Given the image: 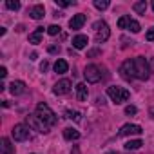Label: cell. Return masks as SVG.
<instances>
[{
	"mask_svg": "<svg viewBox=\"0 0 154 154\" xmlns=\"http://www.w3.org/2000/svg\"><path fill=\"white\" fill-rule=\"evenodd\" d=\"M35 114L42 120V122H45L49 127H53L58 120H56V114L53 112V109L47 105V103H38L36 105V111H35Z\"/></svg>",
	"mask_w": 154,
	"mask_h": 154,
	"instance_id": "1",
	"label": "cell"
},
{
	"mask_svg": "<svg viewBox=\"0 0 154 154\" xmlns=\"http://www.w3.org/2000/svg\"><path fill=\"white\" fill-rule=\"evenodd\" d=\"M132 62H134L136 78L138 80H147L149 76H150V65H149V62L143 56H136V58H132Z\"/></svg>",
	"mask_w": 154,
	"mask_h": 154,
	"instance_id": "2",
	"label": "cell"
},
{
	"mask_svg": "<svg viewBox=\"0 0 154 154\" xmlns=\"http://www.w3.org/2000/svg\"><path fill=\"white\" fill-rule=\"evenodd\" d=\"M107 96L118 105V103L127 102V100L131 98V93H129L127 89H123V87H116V85H112V87H107Z\"/></svg>",
	"mask_w": 154,
	"mask_h": 154,
	"instance_id": "3",
	"label": "cell"
},
{
	"mask_svg": "<svg viewBox=\"0 0 154 154\" xmlns=\"http://www.w3.org/2000/svg\"><path fill=\"white\" fill-rule=\"evenodd\" d=\"M93 29H94V38H96V42H98V44H103V42H107V40H109V36H111V29H109L107 22L98 20V22H94Z\"/></svg>",
	"mask_w": 154,
	"mask_h": 154,
	"instance_id": "4",
	"label": "cell"
},
{
	"mask_svg": "<svg viewBox=\"0 0 154 154\" xmlns=\"http://www.w3.org/2000/svg\"><path fill=\"white\" fill-rule=\"evenodd\" d=\"M84 76H85V80H87L89 84H98V82L102 80V69H100L98 65L91 63V65H87V67H85Z\"/></svg>",
	"mask_w": 154,
	"mask_h": 154,
	"instance_id": "5",
	"label": "cell"
},
{
	"mask_svg": "<svg viewBox=\"0 0 154 154\" xmlns=\"http://www.w3.org/2000/svg\"><path fill=\"white\" fill-rule=\"evenodd\" d=\"M13 138L15 141H26L31 138V131H29V125H24V123H18L13 127Z\"/></svg>",
	"mask_w": 154,
	"mask_h": 154,
	"instance_id": "6",
	"label": "cell"
},
{
	"mask_svg": "<svg viewBox=\"0 0 154 154\" xmlns=\"http://www.w3.org/2000/svg\"><path fill=\"white\" fill-rule=\"evenodd\" d=\"M120 74H122V78L127 80V82L134 80V78H136V72H134V62H132V60H125V62L122 63V67H120Z\"/></svg>",
	"mask_w": 154,
	"mask_h": 154,
	"instance_id": "7",
	"label": "cell"
},
{
	"mask_svg": "<svg viewBox=\"0 0 154 154\" xmlns=\"http://www.w3.org/2000/svg\"><path fill=\"white\" fill-rule=\"evenodd\" d=\"M27 125H29V127H33V129H35V131H38V132H44V134H47V132H49V125H47L45 122H42L36 114L27 116Z\"/></svg>",
	"mask_w": 154,
	"mask_h": 154,
	"instance_id": "8",
	"label": "cell"
},
{
	"mask_svg": "<svg viewBox=\"0 0 154 154\" xmlns=\"http://www.w3.org/2000/svg\"><path fill=\"white\" fill-rule=\"evenodd\" d=\"M141 132H143V131H141L140 125H136V123H125V125L120 129L118 136H140Z\"/></svg>",
	"mask_w": 154,
	"mask_h": 154,
	"instance_id": "9",
	"label": "cell"
},
{
	"mask_svg": "<svg viewBox=\"0 0 154 154\" xmlns=\"http://www.w3.org/2000/svg\"><path fill=\"white\" fill-rule=\"evenodd\" d=\"M71 80H67V78H63V80H60V82H56L54 84V87H53V93L54 94H67L69 91H71Z\"/></svg>",
	"mask_w": 154,
	"mask_h": 154,
	"instance_id": "10",
	"label": "cell"
},
{
	"mask_svg": "<svg viewBox=\"0 0 154 154\" xmlns=\"http://www.w3.org/2000/svg\"><path fill=\"white\" fill-rule=\"evenodd\" d=\"M85 20H87V17H85L84 13H78V15H74V17L69 20V27L74 29V31H78V29H82V26L85 24Z\"/></svg>",
	"mask_w": 154,
	"mask_h": 154,
	"instance_id": "11",
	"label": "cell"
},
{
	"mask_svg": "<svg viewBox=\"0 0 154 154\" xmlns=\"http://www.w3.org/2000/svg\"><path fill=\"white\" fill-rule=\"evenodd\" d=\"M9 91H11L13 96H20V94L26 93V84H24L22 80H13V82L9 84Z\"/></svg>",
	"mask_w": 154,
	"mask_h": 154,
	"instance_id": "12",
	"label": "cell"
},
{
	"mask_svg": "<svg viewBox=\"0 0 154 154\" xmlns=\"http://www.w3.org/2000/svg\"><path fill=\"white\" fill-rule=\"evenodd\" d=\"M29 15H31V18L40 20V18H44V15H45V8H44L42 4H36V6H33V8L29 9Z\"/></svg>",
	"mask_w": 154,
	"mask_h": 154,
	"instance_id": "13",
	"label": "cell"
},
{
	"mask_svg": "<svg viewBox=\"0 0 154 154\" xmlns=\"http://www.w3.org/2000/svg\"><path fill=\"white\" fill-rule=\"evenodd\" d=\"M87 44H89V38H87L85 35H76V36L72 38V45H74V49H84Z\"/></svg>",
	"mask_w": 154,
	"mask_h": 154,
	"instance_id": "14",
	"label": "cell"
},
{
	"mask_svg": "<svg viewBox=\"0 0 154 154\" xmlns=\"http://www.w3.org/2000/svg\"><path fill=\"white\" fill-rule=\"evenodd\" d=\"M63 138L69 140V141H76V140L80 138V131H76L72 127H65L63 129Z\"/></svg>",
	"mask_w": 154,
	"mask_h": 154,
	"instance_id": "15",
	"label": "cell"
},
{
	"mask_svg": "<svg viewBox=\"0 0 154 154\" xmlns=\"http://www.w3.org/2000/svg\"><path fill=\"white\" fill-rule=\"evenodd\" d=\"M0 149H2V154H15V145H11V140L9 138H2L0 141Z\"/></svg>",
	"mask_w": 154,
	"mask_h": 154,
	"instance_id": "16",
	"label": "cell"
},
{
	"mask_svg": "<svg viewBox=\"0 0 154 154\" xmlns=\"http://www.w3.org/2000/svg\"><path fill=\"white\" fill-rule=\"evenodd\" d=\"M87 94H89V89H87L85 84H78V85H76V98H78L80 102H84L87 98Z\"/></svg>",
	"mask_w": 154,
	"mask_h": 154,
	"instance_id": "17",
	"label": "cell"
},
{
	"mask_svg": "<svg viewBox=\"0 0 154 154\" xmlns=\"http://www.w3.org/2000/svg\"><path fill=\"white\" fill-rule=\"evenodd\" d=\"M42 35H44V27H36V31L29 35V44H33V45L40 44L42 42Z\"/></svg>",
	"mask_w": 154,
	"mask_h": 154,
	"instance_id": "18",
	"label": "cell"
},
{
	"mask_svg": "<svg viewBox=\"0 0 154 154\" xmlns=\"http://www.w3.org/2000/svg\"><path fill=\"white\" fill-rule=\"evenodd\" d=\"M67 69H69V63L65 60H56L54 62V72L63 74V72H67Z\"/></svg>",
	"mask_w": 154,
	"mask_h": 154,
	"instance_id": "19",
	"label": "cell"
},
{
	"mask_svg": "<svg viewBox=\"0 0 154 154\" xmlns=\"http://www.w3.org/2000/svg\"><path fill=\"white\" fill-rule=\"evenodd\" d=\"M132 9H134L138 15H145V11H147V2H145V0L134 2V4H132Z\"/></svg>",
	"mask_w": 154,
	"mask_h": 154,
	"instance_id": "20",
	"label": "cell"
},
{
	"mask_svg": "<svg viewBox=\"0 0 154 154\" xmlns=\"http://www.w3.org/2000/svg\"><path fill=\"white\" fill-rule=\"evenodd\" d=\"M141 145H143L141 140H129L123 147H125V150H136V149H140Z\"/></svg>",
	"mask_w": 154,
	"mask_h": 154,
	"instance_id": "21",
	"label": "cell"
},
{
	"mask_svg": "<svg viewBox=\"0 0 154 154\" xmlns=\"http://www.w3.org/2000/svg\"><path fill=\"white\" fill-rule=\"evenodd\" d=\"M65 118L74 120V122H80V120H82V114H80L78 111H65Z\"/></svg>",
	"mask_w": 154,
	"mask_h": 154,
	"instance_id": "22",
	"label": "cell"
},
{
	"mask_svg": "<svg viewBox=\"0 0 154 154\" xmlns=\"http://www.w3.org/2000/svg\"><path fill=\"white\" fill-rule=\"evenodd\" d=\"M94 8L100 9V11L107 9V8H109V0H94Z\"/></svg>",
	"mask_w": 154,
	"mask_h": 154,
	"instance_id": "23",
	"label": "cell"
},
{
	"mask_svg": "<svg viewBox=\"0 0 154 154\" xmlns=\"http://www.w3.org/2000/svg\"><path fill=\"white\" fill-rule=\"evenodd\" d=\"M6 8L11 9V11H18V9H20V2H17V0H8V2H6Z\"/></svg>",
	"mask_w": 154,
	"mask_h": 154,
	"instance_id": "24",
	"label": "cell"
},
{
	"mask_svg": "<svg viewBox=\"0 0 154 154\" xmlns=\"http://www.w3.org/2000/svg\"><path fill=\"white\" fill-rule=\"evenodd\" d=\"M129 22H131V17H122V18L118 20V27H120V29H127V27H129Z\"/></svg>",
	"mask_w": 154,
	"mask_h": 154,
	"instance_id": "25",
	"label": "cell"
},
{
	"mask_svg": "<svg viewBox=\"0 0 154 154\" xmlns=\"http://www.w3.org/2000/svg\"><path fill=\"white\" fill-rule=\"evenodd\" d=\"M129 31H132V33H140V29H141V26L136 22V20H132L131 18V22H129V27H127Z\"/></svg>",
	"mask_w": 154,
	"mask_h": 154,
	"instance_id": "26",
	"label": "cell"
},
{
	"mask_svg": "<svg viewBox=\"0 0 154 154\" xmlns=\"http://www.w3.org/2000/svg\"><path fill=\"white\" fill-rule=\"evenodd\" d=\"M47 33H49L51 36H56V35L60 33V26H56V24H53V26H49V27H47Z\"/></svg>",
	"mask_w": 154,
	"mask_h": 154,
	"instance_id": "27",
	"label": "cell"
},
{
	"mask_svg": "<svg viewBox=\"0 0 154 154\" xmlns=\"http://www.w3.org/2000/svg\"><path fill=\"white\" fill-rule=\"evenodd\" d=\"M56 2V6H60V8H69V6H74L76 2L74 0H71V2H65V0H54Z\"/></svg>",
	"mask_w": 154,
	"mask_h": 154,
	"instance_id": "28",
	"label": "cell"
},
{
	"mask_svg": "<svg viewBox=\"0 0 154 154\" xmlns=\"http://www.w3.org/2000/svg\"><path fill=\"white\" fill-rule=\"evenodd\" d=\"M136 112H138V109H136L134 105H127V107H125V114L131 116V114H136Z\"/></svg>",
	"mask_w": 154,
	"mask_h": 154,
	"instance_id": "29",
	"label": "cell"
},
{
	"mask_svg": "<svg viewBox=\"0 0 154 154\" xmlns=\"http://www.w3.org/2000/svg\"><path fill=\"white\" fill-rule=\"evenodd\" d=\"M47 53L56 54V53H60V47H58V45H49V47H47Z\"/></svg>",
	"mask_w": 154,
	"mask_h": 154,
	"instance_id": "30",
	"label": "cell"
},
{
	"mask_svg": "<svg viewBox=\"0 0 154 154\" xmlns=\"http://www.w3.org/2000/svg\"><path fill=\"white\" fill-rule=\"evenodd\" d=\"M145 38H147L149 42H152V40H154V27H150V29L147 31V35H145Z\"/></svg>",
	"mask_w": 154,
	"mask_h": 154,
	"instance_id": "31",
	"label": "cell"
},
{
	"mask_svg": "<svg viewBox=\"0 0 154 154\" xmlns=\"http://www.w3.org/2000/svg\"><path fill=\"white\" fill-rule=\"evenodd\" d=\"M47 67H49V63H47V62H42V63H40V71H42V72H45V71H47Z\"/></svg>",
	"mask_w": 154,
	"mask_h": 154,
	"instance_id": "32",
	"label": "cell"
},
{
	"mask_svg": "<svg viewBox=\"0 0 154 154\" xmlns=\"http://www.w3.org/2000/svg\"><path fill=\"white\" fill-rule=\"evenodd\" d=\"M0 76H2V78H6V76H8V69L6 67H0Z\"/></svg>",
	"mask_w": 154,
	"mask_h": 154,
	"instance_id": "33",
	"label": "cell"
},
{
	"mask_svg": "<svg viewBox=\"0 0 154 154\" xmlns=\"http://www.w3.org/2000/svg\"><path fill=\"white\" fill-rule=\"evenodd\" d=\"M96 54H100V51H98V49H93V51L89 53V56H96Z\"/></svg>",
	"mask_w": 154,
	"mask_h": 154,
	"instance_id": "34",
	"label": "cell"
},
{
	"mask_svg": "<svg viewBox=\"0 0 154 154\" xmlns=\"http://www.w3.org/2000/svg\"><path fill=\"white\" fill-rule=\"evenodd\" d=\"M71 154H80V152H78V149H76V147H74V152H71Z\"/></svg>",
	"mask_w": 154,
	"mask_h": 154,
	"instance_id": "35",
	"label": "cell"
},
{
	"mask_svg": "<svg viewBox=\"0 0 154 154\" xmlns=\"http://www.w3.org/2000/svg\"><path fill=\"white\" fill-rule=\"evenodd\" d=\"M150 65H152V69H154V58H152V62H150Z\"/></svg>",
	"mask_w": 154,
	"mask_h": 154,
	"instance_id": "36",
	"label": "cell"
},
{
	"mask_svg": "<svg viewBox=\"0 0 154 154\" xmlns=\"http://www.w3.org/2000/svg\"><path fill=\"white\" fill-rule=\"evenodd\" d=\"M152 9H154V0H152Z\"/></svg>",
	"mask_w": 154,
	"mask_h": 154,
	"instance_id": "37",
	"label": "cell"
}]
</instances>
